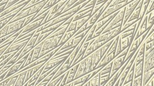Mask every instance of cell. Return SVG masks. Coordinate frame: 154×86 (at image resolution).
Here are the masks:
<instances>
[{"instance_id":"cell-25","label":"cell","mask_w":154,"mask_h":86,"mask_svg":"<svg viewBox=\"0 0 154 86\" xmlns=\"http://www.w3.org/2000/svg\"><path fill=\"white\" fill-rule=\"evenodd\" d=\"M153 73H154V70L153 68L149 70L144 72L143 73V81H142V85L143 86H145V85L146 84V82L150 80L152 77L153 76Z\"/></svg>"},{"instance_id":"cell-40","label":"cell","mask_w":154,"mask_h":86,"mask_svg":"<svg viewBox=\"0 0 154 86\" xmlns=\"http://www.w3.org/2000/svg\"><path fill=\"white\" fill-rule=\"evenodd\" d=\"M10 77H9L8 78H5L2 81L0 82V86H7V84H8L9 80H10Z\"/></svg>"},{"instance_id":"cell-12","label":"cell","mask_w":154,"mask_h":86,"mask_svg":"<svg viewBox=\"0 0 154 86\" xmlns=\"http://www.w3.org/2000/svg\"><path fill=\"white\" fill-rule=\"evenodd\" d=\"M45 18H42V19H37V20H33L31 22H30L29 24H28L22 29V32H21V35L23 34L27 33V32H29L33 30H36L39 27H41L43 25V22Z\"/></svg>"},{"instance_id":"cell-35","label":"cell","mask_w":154,"mask_h":86,"mask_svg":"<svg viewBox=\"0 0 154 86\" xmlns=\"http://www.w3.org/2000/svg\"><path fill=\"white\" fill-rule=\"evenodd\" d=\"M13 17V16H11V17H9L8 18H6V19H2V20H0V30L4 27L5 25L8 24V23L12 20Z\"/></svg>"},{"instance_id":"cell-23","label":"cell","mask_w":154,"mask_h":86,"mask_svg":"<svg viewBox=\"0 0 154 86\" xmlns=\"http://www.w3.org/2000/svg\"><path fill=\"white\" fill-rule=\"evenodd\" d=\"M43 43H44V41L42 42H40L39 44H38L35 47L33 48V56H32V60H31V62H34L35 60H36L37 59L39 58V56H40V53L41 51H42V46H43ZM30 62V63H31Z\"/></svg>"},{"instance_id":"cell-9","label":"cell","mask_w":154,"mask_h":86,"mask_svg":"<svg viewBox=\"0 0 154 86\" xmlns=\"http://www.w3.org/2000/svg\"><path fill=\"white\" fill-rule=\"evenodd\" d=\"M39 35H40V32H35V33L31 37H30V40L28 41V43H27L26 45L24 47L22 53H21L20 55V56L18 57V60L20 58H22L23 56H25L26 54L29 53L31 51V50H33L35 46H36V41Z\"/></svg>"},{"instance_id":"cell-2","label":"cell","mask_w":154,"mask_h":86,"mask_svg":"<svg viewBox=\"0 0 154 86\" xmlns=\"http://www.w3.org/2000/svg\"><path fill=\"white\" fill-rule=\"evenodd\" d=\"M62 36H57V37H50V38H46L44 39L39 57L44 56V55L49 53L50 51L55 49V48L58 47L59 43H60Z\"/></svg>"},{"instance_id":"cell-27","label":"cell","mask_w":154,"mask_h":86,"mask_svg":"<svg viewBox=\"0 0 154 86\" xmlns=\"http://www.w3.org/2000/svg\"><path fill=\"white\" fill-rule=\"evenodd\" d=\"M91 15H92V12H91V13L88 14L87 15L84 16V17H82L81 19H78V20L77 21V31H78V30H79V29L81 28L82 27H83V25L87 22V21L89 19H90V17H91Z\"/></svg>"},{"instance_id":"cell-6","label":"cell","mask_w":154,"mask_h":86,"mask_svg":"<svg viewBox=\"0 0 154 86\" xmlns=\"http://www.w3.org/2000/svg\"><path fill=\"white\" fill-rule=\"evenodd\" d=\"M122 26L118 27L113 30H110V31L104 32V33H101V35H98L97 37L94 39L95 42H101V41H104L105 42H109L111 39H113L115 38L117 36H118L121 33Z\"/></svg>"},{"instance_id":"cell-24","label":"cell","mask_w":154,"mask_h":86,"mask_svg":"<svg viewBox=\"0 0 154 86\" xmlns=\"http://www.w3.org/2000/svg\"><path fill=\"white\" fill-rule=\"evenodd\" d=\"M43 68H44V66H43V67L41 68L38 71H37L36 73H35V74H34L33 76H32L31 78L29 79V80L24 84V85H29V86L30 85H35L37 80L38 79L39 76H40L41 74H42V73L43 71Z\"/></svg>"},{"instance_id":"cell-5","label":"cell","mask_w":154,"mask_h":86,"mask_svg":"<svg viewBox=\"0 0 154 86\" xmlns=\"http://www.w3.org/2000/svg\"><path fill=\"white\" fill-rule=\"evenodd\" d=\"M129 50V47L123 50L121 53H119L117 56H116L115 58L112 60V71L110 73V77H112L114 73L117 72L118 70L124 64V63L126 61V55L128 53Z\"/></svg>"},{"instance_id":"cell-8","label":"cell","mask_w":154,"mask_h":86,"mask_svg":"<svg viewBox=\"0 0 154 86\" xmlns=\"http://www.w3.org/2000/svg\"><path fill=\"white\" fill-rule=\"evenodd\" d=\"M26 17L23 19H20V20L15 21L14 22H9L6 24L7 28H8V35H13L25 27V22H26Z\"/></svg>"},{"instance_id":"cell-15","label":"cell","mask_w":154,"mask_h":86,"mask_svg":"<svg viewBox=\"0 0 154 86\" xmlns=\"http://www.w3.org/2000/svg\"><path fill=\"white\" fill-rule=\"evenodd\" d=\"M116 57V52H113V53L108 54V55H105L104 56L102 57V59L101 60V61L99 62V63L98 64V65L96 66V68H99L101 67H103L105 66L106 64H107L108 63H109L110 62L114 60V58Z\"/></svg>"},{"instance_id":"cell-13","label":"cell","mask_w":154,"mask_h":86,"mask_svg":"<svg viewBox=\"0 0 154 86\" xmlns=\"http://www.w3.org/2000/svg\"><path fill=\"white\" fill-rule=\"evenodd\" d=\"M30 37H28V38L25 39L24 40L20 41V42L12 43V44H11L10 46L8 47V49L6 50V51L5 52L4 54L11 53L14 51H18V50L21 49V48L24 47L26 45L27 43H28V41L30 40Z\"/></svg>"},{"instance_id":"cell-22","label":"cell","mask_w":154,"mask_h":86,"mask_svg":"<svg viewBox=\"0 0 154 86\" xmlns=\"http://www.w3.org/2000/svg\"><path fill=\"white\" fill-rule=\"evenodd\" d=\"M76 30H73V31L66 32L62 36V39H61L60 43H59V47H62L65 42H67L69 39H71L76 33Z\"/></svg>"},{"instance_id":"cell-31","label":"cell","mask_w":154,"mask_h":86,"mask_svg":"<svg viewBox=\"0 0 154 86\" xmlns=\"http://www.w3.org/2000/svg\"><path fill=\"white\" fill-rule=\"evenodd\" d=\"M110 78V73L100 75V85H105Z\"/></svg>"},{"instance_id":"cell-45","label":"cell","mask_w":154,"mask_h":86,"mask_svg":"<svg viewBox=\"0 0 154 86\" xmlns=\"http://www.w3.org/2000/svg\"><path fill=\"white\" fill-rule=\"evenodd\" d=\"M85 1H88V0H85Z\"/></svg>"},{"instance_id":"cell-42","label":"cell","mask_w":154,"mask_h":86,"mask_svg":"<svg viewBox=\"0 0 154 86\" xmlns=\"http://www.w3.org/2000/svg\"><path fill=\"white\" fill-rule=\"evenodd\" d=\"M5 9H6V5H2V6H0V13L4 11Z\"/></svg>"},{"instance_id":"cell-21","label":"cell","mask_w":154,"mask_h":86,"mask_svg":"<svg viewBox=\"0 0 154 86\" xmlns=\"http://www.w3.org/2000/svg\"><path fill=\"white\" fill-rule=\"evenodd\" d=\"M85 86H99L100 85V73L98 72L94 76L89 79L88 81L84 84Z\"/></svg>"},{"instance_id":"cell-1","label":"cell","mask_w":154,"mask_h":86,"mask_svg":"<svg viewBox=\"0 0 154 86\" xmlns=\"http://www.w3.org/2000/svg\"><path fill=\"white\" fill-rule=\"evenodd\" d=\"M90 30V29H89ZM89 30H85V31L82 32L81 33L78 34V35H74L71 39H69L67 42H65L64 44L60 48V50L54 54L53 57H56L57 55H60V54L64 53V52L68 51V50L74 49L75 47H76L78 45V44L83 40L84 37H85L87 35V33L88 32Z\"/></svg>"},{"instance_id":"cell-3","label":"cell","mask_w":154,"mask_h":86,"mask_svg":"<svg viewBox=\"0 0 154 86\" xmlns=\"http://www.w3.org/2000/svg\"><path fill=\"white\" fill-rule=\"evenodd\" d=\"M125 7H122V8L118 11L117 14L109 21V24L106 25V27L104 28V30L102 32V33H104V32L110 31V30H112L113 29L116 27H118L122 26L123 19H124L125 15Z\"/></svg>"},{"instance_id":"cell-28","label":"cell","mask_w":154,"mask_h":86,"mask_svg":"<svg viewBox=\"0 0 154 86\" xmlns=\"http://www.w3.org/2000/svg\"><path fill=\"white\" fill-rule=\"evenodd\" d=\"M26 73H27V70H24L19 73V75L18 77H17V80H16V82L15 84V86L24 85L25 80H26Z\"/></svg>"},{"instance_id":"cell-36","label":"cell","mask_w":154,"mask_h":86,"mask_svg":"<svg viewBox=\"0 0 154 86\" xmlns=\"http://www.w3.org/2000/svg\"><path fill=\"white\" fill-rule=\"evenodd\" d=\"M73 30H76L77 31V21H72L69 23V26L67 29V31L66 32H69V31H73Z\"/></svg>"},{"instance_id":"cell-16","label":"cell","mask_w":154,"mask_h":86,"mask_svg":"<svg viewBox=\"0 0 154 86\" xmlns=\"http://www.w3.org/2000/svg\"><path fill=\"white\" fill-rule=\"evenodd\" d=\"M92 70H94L96 69V66L98 65V64L99 63V62L103 57L100 48H98L97 50H96L94 53H92Z\"/></svg>"},{"instance_id":"cell-39","label":"cell","mask_w":154,"mask_h":86,"mask_svg":"<svg viewBox=\"0 0 154 86\" xmlns=\"http://www.w3.org/2000/svg\"><path fill=\"white\" fill-rule=\"evenodd\" d=\"M145 86H154V78L153 76L146 82Z\"/></svg>"},{"instance_id":"cell-7","label":"cell","mask_w":154,"mask_h":86,"mask_svg":"<svg viewBox=\"0 0 154 86\" xmlns=\"http://www.w3.org/2000/svg\"><path fill=\"white\" fill-rule=\"evenodd\" d=\"M69 56V55H65V56H61V55H57L56 57H52L49 60H48L46 62L45 64L44 65V68H43V71L42 74L46 73L48 70L51 69H54V67H56L57 66L60 65L64 62L66 59L67 58V57Z\"/></svg>"},{"instance_id":"cell-10","label":"cell","mask_w":154,"mask_h":86,"mask_svg":"<svg viewBox=\"0 0 154 86\" xmlns=\"http://www.w3.org/2000/svg\"><path fill=\"white\" fill-rule=\"evenodd\" d=\"M128 4V1H123V2H122V3L117 4L113 5V6H109L106 9L104 12H103V14H101V17H100L99 19H98V20H101V19H103V18L108 17V16L111 15V14H112L115 13V12H118V11L120 10V9L122 8V7L126 6Z\"/></svg>"},{"instance_id":"cell-17","label":"cell","mask_w":154,"mask_h":86,"mask_svg":"<svg viewBox=\"0 0 154 86\" xmlns=\"http://www.w3.org/2000/svg\"><path fill=\"white\" fill-rule=\"evenodd\" d=\"M134 37H135V35L129 36V37H123V38H120V37H119V40H120V43H121L122 52L123 50H125V49H127V48L130 47V46L131 45L132 42H133Z\"/></svg>"},{"instance_id":"cell-19","label":"cell","mask_w":154,"mask_h":86,"mask_svg":"<svg viewBox=\"0 0 154 86\" xmlns=\"http://www.w3.org/2000/svg\"><path fill=\"white\" fill-rule=\"evenodd\" d=\"M60 65H61V64H60V65L57 66L56 67H54V70H53L51 71V73H50L47 76H46V78H44V80H43L42 82H39V83L37 85H47V84L49 83V81H51V79L53 78V77L54 76V75L56 74V73H57V72L58 71L59 68L60 67Z\"/></svg>"},{"instance_id":"cell-34","label":"cell","mask_w":154,"mask_h":86,"mask_svg":"<svg viewBox=\"0 0 154 86\" xmlns=\"http://www.w3.org/2000/svg\"><path fill=\"white\" fill-rule=\"evenodd\" d=\"M142 81H143V76H142V75L137 77V78H133V80H132V85H134V86H143Z\"/></svg>"},{"instance_id":"cell-18","label":"cell","mask_w":154,"mask_h":86,"mask_svg":"<svg viewBox=\"0 0 154 86\" xmlns=\"http://www.w3.org/2000/svg\"><path fill=\"white\" fill-rule=\"evenodd\" d=\"M79 63H76L75 65H72V67L69 68V70H68V75H67V82H66V85H67L69 82H72L73 80H75V75H76L77 70H78V66H79Z\"/></svg>"},{"instance_id":"cell-11","label":"cell","mask_w":154,"mask_h":86,"mask_svg":"<svg viewBox=\"0 0 154 86\" xmlns=\"http://www.w3.org/2000/svg\"><path fill=\"white\" fill-rule=\"evenodd\" d=\"M140 1V0H133V1L128 2V4L125 6V15H124V19H123L122 26L127 22V21L128 20L129 17H130V16L131 15L132 12H133L134 10H135V7H137V5L138 4Z\"/></svg>"},{"instance_id":"cell-20","label":"cell","mask_w":154,"mask_h":86,"mask_svg":"<svg viewBox=\"0 0 154 86\" xmlns=\"http://www.w3.org/2000/svg\"><path fill=\"white\" fill-rule=\"evenodd\" d=\"M142 4H143V0H140V2L138 3V4L137 5V7H135V9L134 10L133 12H132L131 15L130 16V17H129L128 21L135 20V19H137V20L139 21V16H140V13Z\"/></svg>"},{"instance_id":"cell-32","label":"cell","mask_w":154,"mask_h":86,"mask_svg":"<svg viewBox=\"0 0 154 86\" xmlns=\"http://www.w3.org/2000/svg\"><path fill=\"white\" fill-rule=\"evenodd\" d=\"M96 0H89L88 2L85 4L84 6L82 7L81 9L79 11H83V10H88V9H91V8H94L95 5H96Z\"/></svg>"},{"instance_id":"cell-33","label":"cell","mask_w":154,"mask_h":86,"mask_svg":"<svg viewBox=\"0 0 154 86\" xmlns=\"http://www.w3.org/2000/svg\"><path fill=\"white\" fill-rule=\"evenodd\" d=\"M18 75H19V73H15V75H12V76H10V80H9L8 84H7V86H13V85H15L16 80H17Z\"/></svg>"},{"instance_id":"cell-43","label":"cell","mask_w":154,"mask_h":86,"mask_svg":"<svg viewBox=\"0 0 154 86\" xmlns=\"http://www.w3.org/2000/svg\"><path fill=\"white\" fill-rule=\"evenodd\" d=\"M107 0H96V4H98L101 3H105Z\"/></svg>"},{"instance_id":"cell-30","label":"cell","mask_w":154,"mask_h":86,"mask_svg":"<svg viewBox=\"0 0 154 86\" xmlns=\"http://www.w3.org/2000/svg\"><path fill=\"white\" fill-rule=\"evenodd\" d=\"M154 22V12L152 11L149 14H148V21H147V28L148 30L153 26Z\"/></svg>"},{"instance_id":"cell-14","label":"cell","mask_w":154,"mask_h":86,"mask_svg":"<svg viewBox=\"0 0 154 86\" xmlns=\"http://www.w3.org/2000/svg\"><path fill=\"white\" fill-rule=\"evenodd\" d=\"M154 67V51L151 52L146 57H144L143 60V73L149 70L152 69Z\"/></svg>"},{"instance_id":"cell-26","label":"cell","mask_w":154,"mask_h":86,"mask_svg":"<svg viewBox=\"0 0 154 86\" xmlns=\"http://www.w3.org/2000/svg\"><path fill=\"white\" fill-rule=\"evenodd\" d=\"M135 64V63H134ZM143 61L137 64H135L134 67V78L143 75Z\"/></svg>"},{"instance_id":"cell-44","label":"cell","mask_w":154,"mask_h":86,"mask_svg":"<svg viewBox=\"0 0 154 86\" xmlns=\"http://www.w3.org/2000/svg\"><path fill=\"white\" fill-rule=\"evenodd\" d=\"M133 1V0H130V1H129L128 2H130V1Z\"/></svg>"},{"instance_id":"cell-29","label":"cell","mask_w":154,"mask_h":86,"mask_svg":"<svg viewBox=\"0 0 154 86\" xmlns=\"http://www.w3.org/2000/svg\"><path fill=\"white\" fill-rule=\"evenodd\" d=\"M64 75H65V73H63L62 75H60V76H58L56 78L52 79V80H51V81H49V83L47 84V85H50V86H51V85H58L59 86V85H60V82L62 81V78H63V77L64 76Z\"/></svg>"},{"instance_id":"cell-41","label":"cell","mask_w":154,"mask_h":86,"mask_svg":"<svg viewBox=\"0 0 154 86\" xmlns=\"http://www.w3.org/2000/svg\"><path fill=\"white\" fill-rule=\"evenodd\" d=\"M8 47L9 46H5V47H2V48H1V49H0V57H1L2 55L3 54L5 53V52L6 51L7 49H8Z\"/></svg>"},{"instance_id":"cell-4","label":"cell","mask_w":154,"mask_h":86,"mask_svg":"<svg viewBox=\"0 0 154 86\" xmlns=\"http://www.w3.org/2000/svg\"><path fill=\"white\" fill-rule=\"evenodd\" d=\"M150 29L149 30H147V31L145 32V33H143V35L139 36L137 38L134 39L133 42H132V43L131 44V45H130V47H129L128 52L126 55V59H125V61H128L129 59H130V57H131L132 55L135 53V52L137 51V49H138V47L141 44V43H142L143 41L145 40V39H146V36H147V35H148Z\"/></svg>"},{"instance_id":"cell-37","label":"cell","mask_w":154,"mask_h":86,"mask_svg":"<svg viewBox=\"0 0 154 86\" xmlns=\"http://www.w3.org/2000/svg\"><path fill=\"white\" fill-rule=\"evenodd\" d=\"M154 0H150L149 3H148V7H147V10L146 12V14H149L150 12L154 10Z\"/></svg>"},{"instance_id":"cell-38","label":"cell","mask_w":154,"mask_h":86,"mask_svg":"<svg viewBox=\"0 0 154 86\" xmlns=\"http://www.w3.org/2000/svg\"><path fill=\"white\" fill-rule=\"evenodd\" d=\"M128 1V0H112L109 6H113V5L117 4L122 3V2H123V1Z\"/></svg>"}]
</instances>
